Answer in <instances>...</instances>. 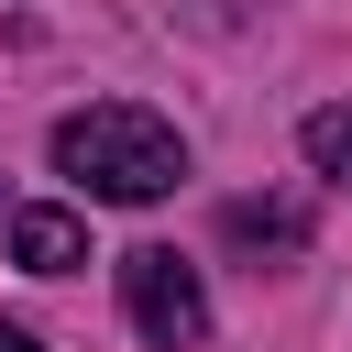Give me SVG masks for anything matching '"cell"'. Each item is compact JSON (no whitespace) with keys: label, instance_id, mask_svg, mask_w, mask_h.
Returning a JSON list of instances; mask_svg holds the SVG:
<instances>
[{"label":"cell","instance_id":"4","mask_svg":"<svg viewBox=\"0 0 352 352\" xmlns=\"http://www.w3.org/2000/svg\"><path fill=\"white\" fill-rule=\"evenodd\" d=\"M297 143H308V165H319L330 187H352V99H330V110H308V121H297Z\"/></svg>","mask_w":352,"mask_h":352},{"label":"cell","instance_id":"2","mask_svg":"<svg viewBox=\"0 0 352 352\" xmlns=\"http://www.w3.org/2000/svg\"><path fill=\"white\" fill-rule=\"evenodd\" d=\"M121 308H132V330H143L154 352H198V341H209V286H198V264L165 253V242H132V253H121Z\"/></svg>","mask_w":352,"mask_h":352},{"label":"cell","instance_id":"1","mask_svg":"<svg viewBox=\"0 0 352 352\" xmlns=\"http://www.w3.org/2000/svg\"><path fill=\"white\" fill-rule=\"evenodd\" d=\"M55 165H66L88 198H110V209H154V198H176L187 143H176V121H154L143 99H88V110L55 121Z\"/></svg>","mask_w":352,"mask_h":352},{"label":"cell","instance_id":"6","mask_svg":"<svg viewBox=\"0 0 352 352\" xmlns=\"http://www.w3.org/2000/svg\"><path fill=\"white\" fill-rule=\"evenodd\" d=\"M0 352H33V330H11V319H0Z\"/></svg>","mask_w":352,"mask_h":352},{"label":"cell","instance_id":"5","mask_svg":"<svg viewBox=\"0 0 352 352\" xmlns=\"http://www.w3.org/2000/svg\"><path fill=\"white\" fill-rule=\"evenodd\" d=\"M297 231H308L297 209H264V198H242V209H231V242H275V253H297Z\"/></svg>","mask_w":352,"mask_h":352},{"label":"cell","instance_id":"3","mask_svg":"<svg viewBox=\"0 0 352 352\" xmlns=\"http://www.w3.org/2000/svg\"><path fill=\"white\" fill-rule=\"evenodd\" d=\"M11 264L22 275H77L88 264V220L77 209H11Z\"/></svg>","mask_w":352,"mask_h":352}]
</instances>
